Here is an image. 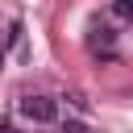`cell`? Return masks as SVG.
<instances>
[{
    "mask_svg": "<svg viewBox=\"0 0 133 133\" xmlns=\"http://www.w3.org/2000/svg\"><path fill=\"white\" fill-rule=\"evenodd\" d=\"M112 8H116V17H133V0H116Z\"/></svg>",
    "mask_w": 133,
    "mask_h": 133,
    "instance_id": "5",
    "label": "cell"
},
{
    "mask_svg": "<svg viewBox=\"0 0 133 133\" xmlns=\"http://www.w3.org/2000/svg\"><path fill=\"white\" fill-rule=\"evenodd\" d=\"M66 104H71V108H79V112H87V100H83L79 91H71V96H66Z\"/></svg>",
    "mask_w": 133,
    "mask_h": 133,
    "instance_id": "4",
    "label": "cell"
},
{
    "mask_svg": "<svg viewBox=\"0 0 133 133\" xmlns=\"http://www.w3.org/2000/svg\"><path fill=\"white\" fill-rule=\"evenodd\" d=\"M62 133H91L83 121H62Z\"/></svg>",
    "mask_w": 133,
    "mask_h": 133,
    "instance_id": "3",
    "label": "cell"
},
{
    "mask_svg": "<svg viewBox=\"0 0 133 133\" xmlns=\"http://www.w3.org/2000/svg\"><path fill=\"white\" fill-rule=\"evenodd\" d=\"M17 112H21L25 121H37V125H50V121L58 116V104H54L50 96H21Z\"/></svg>",
    "mask_w": 133,
    "mask_h": 133,
    "instance_id": "1",
    "label": "cell"
},
{
    "mask_svg": "<svg viewBox=\"0 0 133 133\" xmlns=\"http://www.w3.org/2000/svg\"><path fill=\"white\" fill-rule=\"evenodd\" d=\"M91 46H96V50H104V54H112V29L96 25V29H91Z\"/></svg>",
    "mask_w": 133,
    "mask_h": 133,
    "instance_id": "2",
    "label": "cell"
}]
</instances>
